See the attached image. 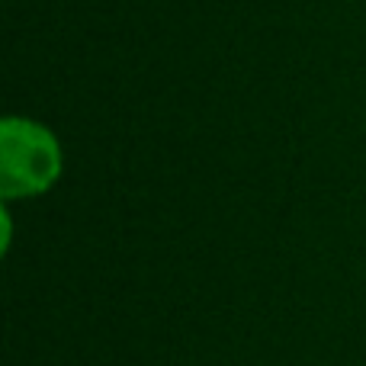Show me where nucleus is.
Returning a JSON list of instances; mask_svg holds the SVG:
<instances>
[{"label":"nucleus","instance_id":"nucleus-1","mask_svg":"<svg viewBox=\"0 0 366 366\" xmlns=\"http://www.w3.org/2000/svg\"><path fill=\"white\" fill-rule=\"evenodd\" d=\"M64 171L58 135L29 116L0 119V199H36L49 193Z\"/></svg>","mask_w":366,"mask_h":366}]
</instances>
